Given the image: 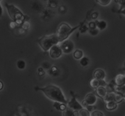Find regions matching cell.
Here are the masks:
<instances>
[{
    "mask_svg": "<svg viewBox=\"0 0 125 116\" xmlns=\"http://www.w3.org/2000/svg\"><path fill=\"white\" fill-rule=\"evenodd\" d=\"M124 70L125 71V63H124Z\"/></svg>",
    "mask_w": 125,
    "mask_h": 116,
    "instance_id": "44",
    "label": "cell"
},
{
    "mask_svg": "<svg viewBox=\"0 0 125 116\" xmlns=\"http://www.w3.org/2000/svg\"><path fill=\"white\" fill-rule=\"evenodd\" d=\"M61 48L62 52L65 54H69L72 53L74 48V45L73 41L70 39H67L61 42Z\"/></svg>",
    "mask_w": 125,
    "mask_h": 116,
    "instance_id": "5",
    "label": "cell"
},
{
    "mask_svg": "<svg viewBox=\"0 0 125 116\" xmlns=\"http://www.w3.org/2000/svg\"><path fill=\"white\" fill-rule=\"evenodd\" d=\"M116 12H117V13H122V14H123L125 15V9H123L122 10H120V11L117 10Z\"/></svg>",
    "mask_w": 125,
    "mask_h": 116,
    "instance_id": "41",
    "label": "cell"
},
{
    "mask_svg": "<svg viewBox=\"0 0 125 116\" xmlns=\"http://www.w3.org/2000/svg\"><path fill=\"white\" fill-rule=\"evenodd\" d=\"M95 93L97 95L98 97L103 99L105 96H106V94H107V92L106 88L103 87V86H99L98 88H97L95 89Z\"/></svg>",
    "mask_w": 125,
    "mask_h": 116,
    "instance_id": "11",
    "label": "cell"
},
{
    "mask_svg": "<svg viewBox=\"0 0 125 116\" xmlns=\"http://www.w3.org/2000/svg\"><path fill=\"white\" fill-rule=\"evenodd\" d=\"M89 33L92 36H96V35H97L98 34L99 29L96 28V29H92V30H89Z\"/></svg>",
    "mask_w": 125,
    "mask_h": 116,
    "instance_id": "33",
    "label": "cell"
},
{
    "mask_svg": "<svg viewBox=\"0 0 125 116\" xmlns=\"http://www.w3.org/2000/svg\"><path fill=\"white\" fill-rule=\"evenodd\" d=\"M5 6L7 8L9 15L12 19H13V21L17 23V25L21 26L25 19L26 15H24L22 13L21 11L14 5L9 4L7 2H6Z\"/></svg>",
    "mask_w": 125,
    "mask_h": 116,
    "instance_id": "4",
    "label": "cell"
},
{
    "mask_svg": "<svg viewBox=\"0 0 125 116\" xmlns=\"http://www.w3.org/2000/svg\"><path fill=\"white\" fill-rule=\"evenodd\" d=\"M62 103H60V102H54L53 103V107L56 108L57 110L60 111V107H61V104Z\"/></svg>",
    "mask_w": 125,
    "mask_h": 116,
    "instance_id": "35",
    "label": "cell"
},
{
    "mask_svg": "<svg viewBox=\"0 0 125 116\" xmlns=\"http://www.w3.org/2000/svg\"><path fill=\"white\" fill-rule=\"evenodd\" d=\"M42 68L43 69H46V70H49V69H51V66L49 62H43L42 64Z\"/></svg>",
    "mask_w": 125,
    "mask_h": 116,
    "instance_id": "27",
    "label": "cell"
},
{
    "mask_svg": "<svg viewBox=\"0 0 125 116\" xmlns=\"http://www.w3.org/2000/svg\"><path fill=\"white\" fill-rule=\"evenodd\" d=\"M90 116H104L103 113H102L101 111L98 110H95L93 112H92Z\"/></svg>",
    "mask_w": 125,
    "mask_h": 116,
    "instance_id": "29",
    "label": "cell"
},
{
    "mask_svg": "<svg viewBox=\"0 0 125 116\" xmlns=\"http://www.w3.org/2000/svg\"><path fill=\"white\" fill-rule=\"evenodd\" d=\"M54 15V13L50 9H44L42 12L41 17L44 20H49Z\"/></svg>",
    "mask_w": 125,
    "mask_h": 116,
    "instance_id": "9",
    "label": "cell"
},
{
    "mask_svg": "<svg viewBox=\"0 0 125 116\" xmlns=\"http://www.w3.org/2000/svg\"><path fill=\"white\" fill-rule=\"evenodd\" d=\"M79 112L78 110L73 111V116H79Z\"/></svg>",
    "mask_w": 125,
    "mask_h": 116,
    "instance_id": "40",
    "label": "cell"
},
{
    "mask_svg": "<svg viewBox=\"0 0 125 116\" xmlns=\"http://www.w3.org/2000/svg\"><path fill=\"white\" fill-rule=\"evenodd\" d=\"M49 53H50V55L51 58H53V59H57V58H59L62 55L63 52H62L60 45H56L52 46L50 49V51H49Z\"/></svg>",
    "mask_w": 125,
    "mask_h": 116,
    "instance_id": "7",
    "label": "cell"
},
{
    "mask_svg": "<svg viewBox=\"0 0 125 116\" xmlns=\"http://www.w3.org/2000/svg\"><path fill=\"white\" fill-rule=\"evenodd\" d=\"M73 57L76 60H81L84 57V53L83 51L80 49H76L73 53Z\"/></svg>",
    "mask_w": 125,
    "mask_h": 116,
    "instance_id": "17",
    "label": "cell"
},
{
    "mask_svg": "<svg viewBox=\"0 0 125 116\" xmlns=\"http://www.w3.org/2000/svg\"><path fill=\"white\" fill-rule=\"evenodd\" d=\"M79 116H90V113L89 111L85 108H83L82 109L79 111Z\"/></svg>",
    "mask_w": 125,
    "mask_h": 116,
    "instance_id": "25",
    "label": "cell"
},
{
    "mask_svg": "<svg viewBox=\"0 0 125 116\" xmlns=\"http://www.w3.org/2000/svg\"><path fill=\"white\" fill-rule=\"evenodd\" d=\"M88 27H89V30H92V29H95L97 28L96 27V24L95 21H91L88 24Z\"/></svg>",
    "mask_w": 125,
    "mask_h": 116,
    "instance_id": "30",
    "label": "cell"
},
{
    "mask_svg": "<svg viewBox=\"0 0 125 116\" xmlns=\"http://www.w3.org/2000/svg\"><path fill=\"white\" fill-rule=\"evenodd\" d=\"M96 2L100 4L101 6H108L111 2V0H95Z\"/></svg>",
    "mask_w": 125,
    "mask_h": 116,
    "instance_id": "26",
    "label": "cell"
},
{
    "mask_svg": "<svg viewBox=\"0 0 125 116\" xmlns=\"http://www.w3.org/2000/svg\"><path fill=\"white\" fill-rule=\"evenodd\" d=\"M84 23H85V21H84L83 22V24H82V25L79 28V31H80V32L81 33V34L85 33L89 29L87 26L86 24H84Z\"/></svg>",
    "mask_w": 125,
    "mask_h": 116,
    "instance_id": "22",
    "label": "cell"
},
{
    "mask_svg": "<svg viewBox=\"0 0 125 116\" xmlns=\"http://www.w3.org/2000/svg\"><path fill=\"white\" fill-rule=\"evenodd\" d=\"M71 96H72V98H71L70 100L68 102V108H71L73 110H78L79 111L81 109H82L83 108V107L82 106L81 104L78 102V101L77 100L75 94H74V92H73L72 91H70Z\"/></svg>",
    "mask_w": 125,
    "mask_h": 116,
    "instance_id": "6",
    "label": "cell"
},
{
    "mask_svg": "<svg viewBox=\"0 0 125 116\" xmlns=\"http://www.w3.org/2000/svg\"><path fill=\"white\" fill-rule=\"evenodd\" d=\"M98 17V12H95L91 14V17L93 19H97Z\"/></svg>",
    "mask_w": 125,
    "mask_h": 116,
    "instance_id": "37",
    "label": "cell"
},
{
    "mask_svg": "<svg viewBox=\"0 0 125 116\" xmlns=\"http://www.w3.org/2000/svg\"><path fill=\"white\" fill-rule=\"evenodd\" d=\"M114 82L117 86H122L125 85V75L124 74H118L114 79Z\"/></svg>",
    "mask_w": 125,
    "mask_h": 116,
    "instance_id": "12",
    "label": "cell"
},
{
    "mask_svg": "<svg viewBox=\"0 0 125 116\" xmlns=\"http://www.w3.org/2000/svg\"><path fill=\"white\" fill-rule=\"evenodd\" d=\"M10 26L11 28H12V29H14V28H15L16 27H17V23H15V22L13 21V22H11L10 25Z\"/></svg>",
    "mask_w": 125,
    "mask_h": 116,
    "instance_id": "39",
    "label": "cell"
},
{
    "mask_svg": "<svg viewBox=\"0 0 125 116\" xmlns=\"http://www.w3.org/2000/svg\"><path fill=\"white\" fill-rule=\"evenodd\" d=\"M2 14V7H1V4H0V17H1Z\"/></svg>",
    "mask_w": 125,
    "mask_h": 116,
    "instance_id": "43",
    "label": "cell"
},
{
    "mask_svg": "<svg viewBox=\"0 0 125 116\" xmlns=\"http://www.w3.org/2000/svg\"><path fill=\"white\" fill-rule=\"evenodd\" d=\"M123 100H124V98H123V94L120 93H118V92H115L114 97V102L118 104V103H121Z\"/></svg>",
    "mask_w": 125,
    "mask_h": 116,
    "instance_id": "18",
    "label": "cell"
},
{
    "mask_svg": "<svg viewBox=\"0 0 125 116\" xmlns=\"http://www.w3.org/2000/svg\"><path fill=\"white\" fill-rule=\"evenodd\" d=\"M34 89L36 91H42L47 98L51 100L66 105L68 104V101L66 99L62 90L58 86L49 85L43 88L36 86L34 88Z\"/></svg>",
    "mask_w": 125,
    "mask_h": 116,
    "instance_id": "1",
    "label": "cell"
},
{
    "mask_svg": "<svg viewBox=\"0 0 125 116\" xmlns=\"http://www.w3.org/2000/svg\"><path fill=\"white\" fill-rule=\"evenodd\" d=\"M17 68L19 69H24L26 67V63L24 60H20L17 63Z\"/></svg>",
    "mask_w": 125,
    "mask_h": 116,
    "instance_id": "24",
    "label": "cell"
},
{
    "mask_svg": "<svg viewBox=\"0 0 125 116\" xmlns=\"http://www.w3.org/2000/svg\"><path fill=\"white\" fill-rule=\"evenodd\" d=\"M89 84H90V87L96 89L97 88H98L100 86V81L98 80V79H94H94H92L90 80Z\"/></svg>",
    "mask_w": 125,
    "mask_h": 116,
    "instance_id": "16",
    "label": "cell"
},
{
    "mask_svg": "<svg viewBox=\"0 0 125 116\" xmlns=\"http://www.w3.org/2000/svg\"><path fill=\"white\" fill-rule=\"evenodd\" d=\"M82 24H83V22L77 26L74 27H72L67 23H61L58 29H57V32H56V35H57L58 38L59 39L60 42H62V41L68 39L71 34H73V32H74L76 29H79Z\"/></svg>",
    "mask_w": 125,
    "mask_h": 116,
    "instance_id": "3",
    "label": "cell"
},
{
    "mask_svg": "<svg viewBox=\"0 0 125 116\" xmlns=\"http://www.w3.org/2000/svg\"><path fill=\"white\" fill-rule=\"evenodd\" d=\"M84 100L89 105H94L97 101V97L94 94L89 93L86 95Z\"/></svg>",
    "mask_w": 125,
    "mask_h": 116,
    "instance_id": "8",
    "label": "cell"
},
{
    "mask_svg": "<svg viewBox=\"0 0 125 116\" xmlns=\"http://www.w3.org/2000/svg\"><path fill=\"white\" fill-rule=\"evenodd\" d=\"M50 74L51 75H53V76H56L58 75V68L56 66H51V69H50Z\"/></svg>",
    "mask_w": 125,
    "mask_h": 116,
    "instance_id": "23",
    "label": "cell"
},
{
    "mask_svg": "<svg viewBox=\"0 0 125 116\" xmlns=\"http://www.w3.org/2000/svg\"><path fill=\"white\" fill-rule=\"evenodd\" d=\"M0 1H1V0H0Z\"/></svg>",
    "mask_w": 125,
    "mask_h": 116,
    "instance_id": "45",
    "label": "cell"
},
{
    "mask_svg": "<svg viewBox=\"0 0 125 116\" xmlns=\"http://www.w3.org/2000/svg\"><path fill=\"white\" fill-rule=\"evenodd\" d=\"M118 3L119 4L120 6V9L118 10V11L122 10L125 9V0H118Z\"/></svg>",
    "mask_w": 125,
    "mask_h": 116,
    "instance_id": "31",
    "label": "cell"
},
{
    "mask_svg": "<svg viewBox=\"0 0 125 116\" xmlns=\"http://www.w3.org/2000/svg\"><path fill=\"white\" fill-rule=\"evenodd\" d=\"M89 63H90L89 58L87 57H83V58L80 60V62H79L81 66H82L83 67L87 66L89 64Z\"/></svg>",
    "mask_w": 125,
    "mask_h": 116,
    "instance_id": "20",
    "label": "cell"
},
{
    "mask_svg": "<svg viewBox=\"0 0 125 116\" xmlns=\"http://www.w3.org/2000/svg\"><path fill=\"white\" fill-rule=\"evenodd\" d=\"M59 4V0H48V6L50 8H56Z\"/></svg>",
    "mask_w": 125,
    "mask_h": 116,
    "instance_id": "19",
    "label": "cell"
},
{
    "mask_svg": "<svg viewBox=\"0 0 125 116\" xmlns=\"http://www.w3.org/2000/svg\"><path fill=\"white\" fill-rule=\"evenodd\" d=\"M73 111L71 108L67 107L63 111V116H73Z\"/></svg>",
    "mask_w": 125,
    "mask_h": 116,
    "instance_id": "21",
    "label": "cell"
},
{
    "mask_svg": "<svg viewBox=\"0 0 125 116\" xmlns=\"http://www.w3.org/2000/svg\"><path fill=\"white\" fill-rule=\"evenodd\" d=\"M105 77H106V73L104 71L101 69H96L94 73V79H98L99 80H104Z\"/></svg>",
    "mask_w": 125,
    "mask_h": 116,
    "instance_id": "10",
    "label": "cell"
},
{
    "mask_svg": "<svg viewBox=\"0 0 125 116\" xmlns=\"http://www.w3.org/2000/svg\"><path fill=\"white\" fill-rule=\"evenodd\" d=\"M2 88H3V83H2V81H0V91L2 89Z\"/></svg>",
    "mask_w": 125,
    "mask_h": 116,
    "instance_id": "42",
    "label": "cell"
},
{
    "mask_svg": "<svg viewBox=\"0 0 125 116\" xmlns=\"http://www.w3.org/2000/svg\"><path fill=\"white\" fill-rule=\"evenodd\" d=\"M95 23H96V27H97V28L99 30H103L107 27V23L105 21L96 20L95 21Z\"/></svg>",
    "mask_w": 125,
    "mask_h": 116,
    "instance_id": "13",
    "label": "cell"
},
{
    "mask_svg": "<svg viewBox=\"0 0 125 116\" xmlns=\"http://www.w3.org/2000/svg\"><path fill=\"white\" fill-rule=\"evenodd\" d=\"M95 108V107L94 105H88L86 107V108H85V109H87L88 111H89V112H91V111H94V109Z\"/></svg>",
    "mask_w": 125,
    "mask_h": 116,
    "instance_id": "36",
    "label": "cell"
},
{
    "mask_svg": "<svg viewBox=\"0 0 125 116\" xmlns=\"http://www.w3.org/2000/svg\"><path fill=\"white\" fill-rule=\"evenodd\" d=\"M100 86H103V87H104L106 88L107 86V83L104 80H100Z\"/></svg>",
    "mask_w": 125,
    "mask_h": 116,
    "instance_id": "38",
    "label": "cell"
},
{
    "mask_svg": "<svg viewBox=\"0 0 125 116\" xmlns=\"http://www.w3.org/2000/svg\"><path fill=\"white\" fill-rule=\"evenodd\" d=\"M115 94V92H107L106 96H105V97L103 100L106 103H107V102L114 101Z\"/></svg>",
    "mask_w": 125,
    "mask_h": 116,
    "instance_id": "14",
    "label": "cell"
},
{
    "mask_svg": "<svg viewBox=\"0 0 125 116\" xmlns=\"http://www.w3.org/2000/svg\"><path fill=\"white\" fill-rule=\"evenodd\" d=\"M37 43L42 48V49L45 52L50 51V49L53 46L58 45L60 40L57 37L56 34H52L50 35H45L37 40Z\"/></svg>",
    "mask_w": 125,
    "mask_h": 116,
    "instance_id": "2",
    "label": "cell"
},
{
    "mask_svg": "<svg viewBox=\"0 0 125 116\" xmlns=\"http://www.w3.org/2000/svg\"><path fill=\"white\" fill-rule=\"evenodd\" d=\"M67 8L65 6H61L59 7V12L61 14L63 15L67 12Z\"/></svg>",
    "mask_w": 125,
    "mask_h": 116,
    "instance_id": "32",
    "label": "cell"
},
{
    "mask_svg": "<svg viewBox=\"0 0 125 116\" xmlns=\"http://www.w3.org/2000/svg\"><path fill=\"white\" fill-rule=\"evenodd\" d=\"M117 108V103L114 101L107 102L106 103V109L108 111L115 110Z\"/></svg>",
    "mask_w": 125,
    "mask_h": 116,
    "instance_id": "15",
    "label": "cell"
},
{
    "mask_svg": "<svg viewBox=\"0 0 125 116\" xmlns=\"http://www.w3.org/2000/svg\"><path fill=\"white\" fill-rule=\"evenodd\" d=\"M21 27L25 30L29 29V27H30V23H29V21L24 20V22L23 23V24H22Z\"/></svg>",
    "mask_w": 125,
    "mask_h": 116,
    "instance_id": "28",
    "label": "cell"
},
{
    "mask_svg": "<svg viewBox=\"0 0 125 116\" xmlns=\"http://www.w3.org/2000/svg\"><path fill=\"white\" fill-rule=\"evenodd\" d=\"M37 71H38V75H39V76L40 77H42L43 75H44L45 74V71H44V69H43L42 67L38 68Z\"/></svg>",
    "mask_w": 125,
    "mask_h": 116,
    "instance_id": "34",
    "label": "cell"
}]
</instances>
